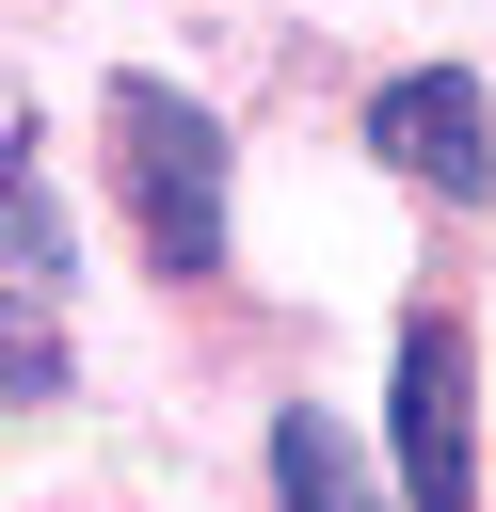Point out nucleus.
<instances>
[{
    "label": "nucleus",
    "mask_w": 496,
    "mask_h": 512,
    "mask_svg": "<svg viewBox=\"0 0 496 512\" xmlns=\"http://www.w3.org/2000/svg\"><path fill=\"white\" fill-rule=\"evenodd\" d=\"M272 512H384L368 448H352L320 400H288V416H272Z\"/></svg>",
    "instance_id": "4"
},
{
    "label": "nucleus",
    "mask_w": 496,
    "mask_h": 512,
    "mask_svg": "<svg viewBox=\"0 0 496 512\" xmlns=\"http://www.w3.org/2000/svg\"><path fill=\"white\" fill-rule=\"evenodd\" d=\"M368 144H384L416 192H448V208H464V192H496V128H480V80H464V64L384 80V96H368Z\"/></svg>",
    "instance_id": "3"
},
{
    "label": "nucleus",
    "mask_w": 496,
    "mask_h": 512,
    "mask_svg": "<svg viewBox=\"0 0 496 512\" xmlns=\"http://www.w3.org/2000/svg\"><path fill=\"white\" fill-rule=\"evenodd\" d=\"M400 496L416 512H480V368H464L448 304L400 320Z\"/></svg>",
    "instance_id": "2"
},
{
    "label": "nucleus",
    "mask_w": 496,
    "mask_h": 512,
    "mask_svg": "<svg viewBox=\"0 0 496 512\" xmlns=\"http://www.w3.org/2000/svg\"><path fill=\"white\" fill-rule=\"evenodd\" d=\"M112 176H128V224H144L160 272H208L224 256V128L176 80H112Z\"/></svg>",
    "instance_id": "1"
}]
</instances>
